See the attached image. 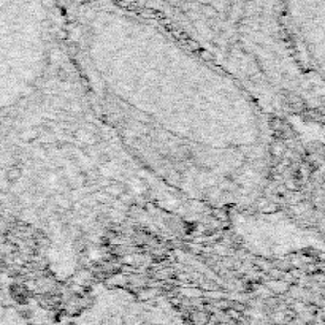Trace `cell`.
I'll list each match as a JSON object with an SVG mask.
<instances>
[{
  "instance_id": "obj_1",
  "label": "cell",
  "mask_w": 325,
  "mask_h": 325,
  "mask_svg": "<svg viewBox=\"0 0 325 325\" xmlns=\"http://www.w3.org/2000/svg\"><path fill=\"white\" fill-rule=\"evenodd\" d=\"M63 34L100 122L163 194L214 209L262 200L273 114L243 82L116 0H59Z\"/></svg>"
},
{
  "instance_id": "obj_2",
  "label": "cell",
  "mask_w": 325,
  "mask_h": 325,
  "mask_svg": "<svg viewBox=\"0 0 325 325\" xmlns=\"http://www.w3.org/2000/svg\"><path fill=\"white\" fill-rule=\"evenodd\" d=\"M154 19L249 89L271 114L322 111L283 29V0H116Z\"/></svg>"
},
{
  "instance_id": "obj_3",
  "label": "cell",
  "mask_w": 325,
  "mask_h": 325,
  "mask_svg": "<svg viewBox=\"0 0 325 325\" xmlns=\"http://www.w3.org/2000/svg\"><path fill=\"white\" fill-rule=\"evenodd\" d=\"M283 29L295 62L324 87V0H283Z\"/></svg>"
}]
</instances>
